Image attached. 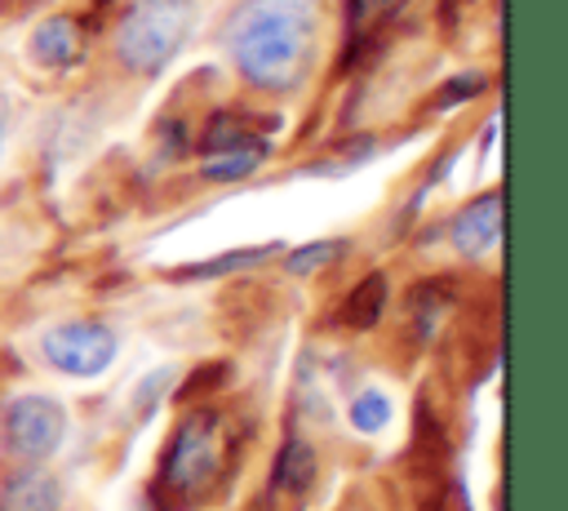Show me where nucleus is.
<instances>
[{"mask_svg":"<svg viewBox=\"0 0 568 511\" xmlns=\"http://www.w3.org/2000/svg\"><path fill=\"white\" fill-rule=\"evenodd\" d=\"M386 418H390V400H386L382 391H359V395L351 400V422H355L359 431H382Z\"/></svg>","mask_w":568,"mask_h":511,"instance_id":"nucleus-13","label":"nucleus"},{"mask_svg":"<svg viewBox=\"0 0 568 511\" xmlns=\"http://www.w3.org/2000/svg\"><path fill=\"white\" fill-rule=\"evenodd\" d=\"M62 507V493H58V480L49 471H13L0 489V511H58Z\"/></svg>","mask_w":568,"mask_h":511,"instance_id":"nucleus-7","label":"nucleus"},{"mask_svg":"<svg viewBox=\"0 0 568 511\" xmlns=\"http://www.w3.org/2000/svg\"><path fill=\"white\" fill-rule=\"evenodd\" d=\"M44 355L53 369L71 373V378H93L111 364L115 355V333L106 324L93 320H75V324H58L53 333H44Z\"/></svg>","mask_w":568,"mask_h":511,"instance_id":"nucleus-4","label":"nucleus"},{"mask_svg":"<svg viewBox=\"0 0 568 511\" xmlns=\"http://www.w3.org/2000/svg\"><path fill=\"white\" fill-rule=\"evenodd\" d=\"M311 480H315V453H311V444H306V440H288V444L280 449V458H275L271 489H275L280 498H302V493L311 489Z\"/></svg>","mask_w":568,"mask_h":511,"instance_id":"nucleus-9","label":"nucleus"},{"mask_svg":"<svg viewBox=\"0 0 568 511\" xmlns=\"http://www.w3.org/2000/svg\"><path fill=\"white\" fill-rule=\"evenodd\" d=\"M271 249H240V253H226V258H213V262H204V267H191V271H182V275H222V271H235V267H248V262H257V258H266Z\"/></svg>","mask_w":568,"mask_h":511,"instance_id":"nucleus-15","label":"nucleus"},{"mask_svg":"<svg viewBox=\"0 0 568 511\" xmlns=\"http://www.w3.org/2000/svg\"><path fill=\"white\" fill-rule=\"evenodd\" d=\"M4 124H9V102H4V93H0V147H4Z\"/></svg>","mask_w":568,"mask_h":511,"instance_id":"nucleus-17","label":"nucleus"},{"mask_svg":"<svg viewBox=\"0 0 568 511\" xmlns=\"http://www.w3.org/2000/svg\"><path fill=\"white\" fill-rule=\"evenodd\" d=\"M195 27V0H133L115 31V53L129 71H160L186 44Z\"/></svg>","mask_w":568,"mask_h":511,"instance_id":"nucleus-2","label":"nucleus"},{"mask_svg":"<svg viewBox=\"0 0 568 511\" xmlns=\"http://www.w3.org/2000/svg\"><path fill=\"white\" fill-rule=\"evenodd\" d=\"M262 147H235V151H213L209 160H204V173L209 178H217V182H231V178H244V173H253L257 164H262Z\"/></svg>","mask_w":568,"mask_h":511,"instance_id":"nucleus-12","label":"nucleus"},{"mask_svg":"<svg viewBox=\"0 0 568 511\" xmlns=\"http://www.w3.org/2000/svg\"><path fill=\"white\" fill-rule=\"evenodd\" d=\"M337 253H342V244H337V240H320V244H306V249L288 253V271H293V275H306V271L324 267V262H328V258H337Z\"/></svg>","mask_w":568,"mask_h":511,"instance_id":"nucleus-14","label":"nucleus"},{"mask_svg":"<svg viewBox=\"0 0 568 511\" xmlns=\"http://www.w3.org/2000/svg\"><path fill=\"white\" fill-rule=\"evenodd\" d=\"M235 147H262L266 151V138H257L244 116H217V120H209L204 151L213 156V151H235Z\"/></svg>","mask_w":568,"mask_h":511,"instance_id":"nucleus-11","label":"nucleus"},{"mask_svg":"<svg viewBox=\"0 0 568 511\" xmlns=\"http://www.w3.org/2000/svg\"><path fill=\"white\" fill-rule=\"evenodd\" d=\"M377 4H395V0H351V13H355V18H368Z\"/></svg>","mask_w":568,"mask_h":511,"instance_id":"nucleus-16","label":"nucleus"},{"mask_svg":"<svg viewBox=\"0 0 568 511\" xmlns=\"http://www.w3.org/2000/svg\"><path fill=\"white\" fill-rule=\"evenodd\" d=\"M497 236H501V196H479L453 222V244L462 253H470V258L484 253V249H493Z\"/></svg>","mask_w":568,"mask_h":511,"instance_id":"nucleus-6","label":"nucleus"},{"mask_svg":"<svg viewBox=\"0 0 568 511\" xmlns=\"http://www.w3.org/2000/svg\"><path fill=\"white\" fill-rule=\"evenodd\" d=\"M315 4L311 0H248L226 31L231 58L257 89H293L315 53Z\"/></svg>","mask_w":568,"mask_h":511,"instance_id":"nucleus-1","label":"nucleus"},{"mask_svg":"<svg viewBox=\"0 0 568 511\" xmlns=\"http://www.w3.org/2000/svg\"><path fill=\"white\" fill-rule=\"evenodd\" d=\"M382 311H386V280L373 271L368 280H359V284L351 289L342 320H346L351 329H373V324L382 320Z\"/></svg>","mask_w":568,"mask_h":511,"instance_id":"nucleus-10","label":"nucleus"},{"mask_svg":"<svg viewBox=\"0 0 568 511\" xmlns=\"http://www.w3.org/2000/svg\"><path fill=\"white\" fill-rule=\"evenodd\" d=\"M31 58L44 67H71L80 58V27L71 18H49L31 36Z\"/></svg>","mask_w":568,"mask_h":511,"instance_id":"nucleus-8","label":"nucleus"},{"mask_svg":"<svg viewBox=\"0 0 568 511\" xmlns=\"http://www.w3.org/2000/svg\"><path fill=\"white\" fill-rule=\"evenodd\" d=\"M226 453H231V440H226L222 418L217 413H191L178 427V435L169 440V453L160 462L155 493L173 498V507H186L195 493L209 489V480H217Z\"/></svg>","mask_w":568,"mask_h":511,"instance_id":"nucleus-3","label":"nucleus"},{"mask_svg":"<svg viewBox=\"0 0 568 511\" xmlns=\"http://www.w3.org/2000/svg\"><path fill=\"white\" fill-rule=\"evenodd\" d=\"M62 431H67L62 404L49 395H18L4 409V440L22 458H49L58 449Z\"/></svg>","mask_w":568,"mask_h":511,"instance_id":"nucleus-5","label":"nucleus"}]
</instances>
